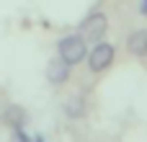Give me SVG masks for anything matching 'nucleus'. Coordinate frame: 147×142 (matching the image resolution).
I'll return each instance as SVG.
<instances>
[{"label":"nucleus","instance_id":"nucleus-1","mask_svg":"<svg viewBox=\"0 0 147 142\" xmlns=\"http://www.w3.org/2000/svg\"><path fill=\"white\" fill-rule=\"evenodd\" d=\"M57 52H59V60L67 62L70 67L78 65V62H83L88 57V47H85V39L83 36H65V39H59Z\"/></svg>","mask_w":147,"mask_h":142},{"label":"nucleus","instance_id":"nucleus-2","mask_svg":"<svg viewBox=\"0 0 147 142\" xmlns=\"http://www.w3.org/2000/svg\"><path fill=\"white\" fill-rule=\"evenodd\" d=\"M106 28H109V18H106L103 13H90V16L80 23L83 39H90V41H101L103 34H106Z\"/></svg>","mask_w":147,"mask_h":142},{"label":"nucleus","instance_id":"nucleus-3","mask_svg":"<svg viewBox=\"0 0 147 142\" xmlns=\"http://www.w3.org/2000/svg\"><path fill=\"white\" fill-rule=\"evenodd\" d=\"M114 62V47L106 41H98L90 52H88V67L93 72H103L109 65Z\"/></svg>","mask_w":147,"mask_h":142},{"label":"nucleus","instance_id":"nucleus-4","mask_svg":"<svg viewBox=\"0 0 147 142\" xmlns=\"http://www.w3.org/2000/svg\"><path fill=\"white\" fill-rule=\"evenodd\" d=\"M47 78H49V83H54V85L65 83V80L70 78V65H67V62H62L59 57H57V60H52V62L47 65Z\"/></svg>","mask_w":147,"mask_h":142},{"label":"nucleus","instance_id":"nucleus-5","mask_svg":"<svg viewBox=\"0 0 147 142\" xmlns=\"http://www.w3.org/2000/svg\"><path fill=\"white\" fill-rule=\"evenodd\" d=\"M127 47H129V52H132V54H137V57H145V54H147V31H145V28L134 31V34L129 36Z\"/></svg>","mask_w":147,"mask_h":142},{"label":"nucleus","instance_id":"nucleus-6","mask_svg":"<svg viewBox=\"0 0 147 142\" xmlns=\"http://www.w3.org/2000/svg\"><path fill=\"white\" fill-rule=\"evenodd\" d=\"M140 10H142V13H147V0H142V5H140Z\"/></svg>","mask_w":147,"mask_h":142}]
</instances>
